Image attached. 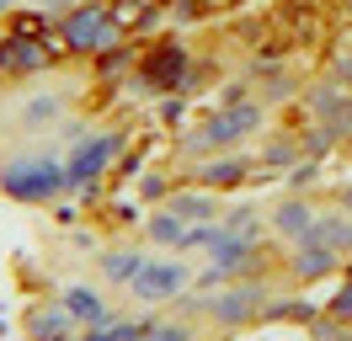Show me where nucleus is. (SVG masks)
<instances>
[{
  "mask_svg": "<svg viewBox=\"0 0 352 341\" xmlns=\"http://www.w3.org/2000/svg\"><path fill=\"white\" fill-rule=\"evenodd\" d=\"M65 43L75 54L112 48V43H118V11H107V6H80L75 16H65Z\"/></svg>",
  "mask_w": 352,
  "mask_h": 341,
  "instance_id": "f03ea898",
  "label": "nucleus"
},
{
  "mask_svg": "<svg viewBox=\"0 0 352 341\" xmlns=\"http://www.w3.org/2000/svg\"><path fill=\"white\" fill-rule=\"evenodd\" d=\"M102 267H107V272L118 277V283H133V272L144 267V256H139V251H112L107 261H102Z\"/></svg>",
  "mask_w": 352,
  "mask_h": 341,
  "instance_id": "6e6552de",
  "label": "nucleus"
},
{
  "mask_svg": "<svg viewBox=\"0 0 352 341\" xmlns=\"http://www.w3.org/2000/svg\"><path fill=\"white\" fill-rule=\"evenodd\" d=\"M0 69L6 75H27V69H43V48H32V38H11L0 48Z\"/></svg>",
  "mask_w": 352,
  "mask_h": 341,
  "instance_id": "423d86ee",
  "label": "nucleus"
},
{
  "mask_svg": "<svg viewBox=\"0 0 352 341\" xmlns=\"http://www.w3.org/2000/svg\"><path fill=\"white\" fill-rule=\"evenodd\" d=\"M27 331L38 341H75V320L59 315V309H32V315H27Z\"/></svg>",
  "mask_w": 352,
  "mask_h": 341,
  "instance_id": "39448f33",
  "label": "nucleus"
},
{
  "mask_svg": "<svg viewBox=\"0 0 352 341\" xmlns=\"http://www.w3.org/2000/svg\"><path fill=\"white\" fill-rule=\"evenodd\" d=\"M0 11H6V0H0Z\"/></svg>",
  "mask_w": 352,
  "mask_h": 341,
  "instance_id": "9b49d317",
  "label": "nucleus"
},
{
  "mask_svg": "<svg viewBox=\"0 0 352 341\" xmlns=\"http://www.w3.org/2000/svg\"><path fill=\"white\" fill-rule=\"evenodd\" d=\"M336 315H342V320H352V283L342 288V294H336Z\"/></svg>",
  "mask_w": 352,
  "mask_h": 341,
  "instance_id": "9d476101",
  "label": "nucleus"
},
{
  "mask_svg": "<svg viewBox=\"0 0 352 341\" xmlns=\"http://www.w3.org/2000/svg\"><path fill=\"white\" fill-rule=\"evenodd\" d=\"M133 341H187V331L182 325H144Z\"/></svg>",
  "mask_w": 352,
  "mask_h": 341,
  "instance_id": "1a4fd4ad",
  "label": "nucleus"
},
{
  "mask_svg": "<svg viewBox=\"0 0 352 341\" xmlns=\"http://www.w3.org/2000/svg\"><path fill=\"white\" fill-rule=\"evenodd\" d=\"M65 182L69 176L54 166V160H16V166L0 170V187L11 192V197H22V203H43V197H54Z\"/></svg>",
  "mask_w": 352,
  "mask_h": 341,
  "instance_id": "f257e3e1",
  "label": "nucleus"
},
{
  "mask_svg": "<svg viewBox=\"0 0 352 341\" xmlns=\"http://www.w3.org/2000/svg\"><path fill=\"white\" fill-rule=\"evenodd\" d=\"M187 283V267H176V261H155V256H144V267L133 272V294L139 298H166L176 294Z\"/></svg>",
  "mask_w": 352,
  "mask_h": 341,
  "instance_id": "7ed1b4c3",
  "label": "nucleus"
},
{
  "mask_svg": "<svg viewBox=\"0 0 352 341\" xmlns=\"http://www.w3.org/2000/svg\"><path fill=\"white\" fill-rule=\"evenodd\" d=\"M65 298H69V304H65L69 315H80V320H91V325H102V320H107V304H102V298L91 294V288H69Z\"/></svg>",
  "mask_w": 352,
  "mask_h": 341,
  "instance_id": "0eeeda50",
  "label": "nucleus"
},
{
  "mask_svg": "<svg viewBox=\"0 0 352 341\" xmlns=\"http://www.w3.org/2000/svg\"><path fill=\"white\" fill-rule=\"evenodd\" d=\"M118 144H123V139H118V133H102V139H86V149H75V160H69V182H91V176H96V170L107 166L112 155H118Z\"/></svg>",
  "mask_w": 352,
  "mask_h": 341,
  "instance_id": "20e7f679",
  "label": "nucleus"
}]
</instances>
